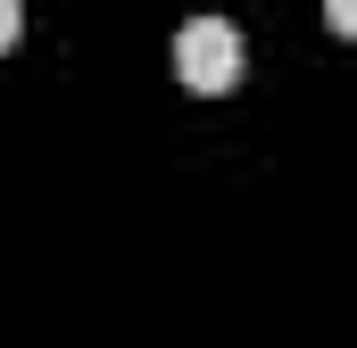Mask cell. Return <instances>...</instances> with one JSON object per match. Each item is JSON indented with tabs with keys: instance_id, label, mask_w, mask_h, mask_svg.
I'll return each instance as SVG.
<instances>
[{
	"instance_id": "6da1fadb",
	"label": "cell",
	"mask_w": 357,
	"mask_h": 348,
	"mask_svg": "<svg viewBox=\"0 0 357 348\" xmlns=\"http://www.w3.org/2000/svg\"><path fill=\"white\" fill-rule=\"evenodd\" d=\"M175 75L191 91H233L241 84V33L225 17H191L175 33Z\"/></svg>"
},
{
	"instance_id": "7a4b0ae2",
	"label": "cell",
	"mask_w": 357,
	"mask_h": 348,
	"mask_svg": "<svg viewBox=\"0 0 357 348\" xmlns=\"http://www.w3.org/2000/svg\"><path fill=\"white\" fill-rule=\"evenodd\" d=\"M324 25H333L341 42H357V0H324Z\"/></svg>"
},
{
	"instance_id": "3957f363",
	"label": "cell",
	"mask_w": 357,
	"mask_h": 348,
	"mask_svg": "<svg viewBox=\"0 0 357 348\" xmlns=\"http://www.w3.org/2000/svg\"><path fill=\"white\" fill-rule=\"evenodd\" d=\"M17 33H25V8H17V0H0V50H8Z\"/></svg>"
}]
</instances>
